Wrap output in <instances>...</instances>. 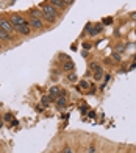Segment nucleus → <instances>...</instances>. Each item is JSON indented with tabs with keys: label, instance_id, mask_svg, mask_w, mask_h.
<instances>
[{
	"label": "nucleus",
	"instance_id": "obj_1",
	"mask_svg": "<svg viewBox=\"0 0 136 153\" xmlns=\"http://www.w3.org/2000/svg\"><path fill=\"white\" fill-rule=\"evenodd\" d=\"M41 10H42V14H44V24H50V25H55L59 17H61V11H58L55 6H52L49 2L44 3L41 6Z\"/></svg>",
	"mask_w": 136,
	"mask_h": 153
},
{
	"label": "nucleus",
	"instance_id": "obj_2",
	"mask_svg": "<svg viewBox=\"0 0 136 153\" xmlns=\"http://www.w3.org/2000/svg\"><path fill=\"white\" fill-rule=\"evenodd\" d=\"M8 19H10V22L14 28L16 27H20V25H25L27 22H28V19H27L24 14H11Z\"/></svg>",
	"mask_w": 136,
	"mask_h": 153
},
{
	"label": "nucleus",
	"instance_id": "obj_3",
	"mask_svg": "<svg viewBox=\"0 0 136 153\" xmlns=\"http://www.w3.org/2000/svg\"><path fill=\"white\" fill-rule=\"evenodd\" d=\"M0 27H2L6 33H10V34H14V33H16L14 27H13L11 22H10V19L5 17V16H0Z\"/></svg>",
	"mask_w": 136,
	"mask_h": 153
},
{
	"label": "nucleus",
	"instance_id": "obj_4",
	"mask_svg": "<svg viewBox=\"0 0 136 153\" xmlns=\"http://www.w3.org/2000/svg\"><path fill=\"white\" fill-rule=\"evenodd\" d=\"M28 24L31 27V30H35V31H44V28H45L44 20H41V19H31V17H28Z\"/></svg>",
	"mask_w": 136,
	"mask_h": 153
},
{
	"label": "nucleus",
	"instance_id": "obj_5",
	"mask_svg": "<svg viewBox=\"0 0 136 153\" xmlns=\"http://www.w3.org/2000/svg\"><path fill=\"white\" fill-rule=\"evenodd\" d=\"M16 33L17 34H20V36H30V34L33 33V30H31V27H30V24L27 22L25 25H20V27H16Z\"/></svg>",
	"mask_w": 136,
	"mask_h": 153
},
{
	"label": "nucleus",
	"instance_id": "obj_6",
	"mask_svg": "<svg viewBox=\"0 0 136 153\" xmlns=\"http://www.w3.org/2000/svg\"><path fill=\"white\" fill-rule=\"evenodd\" d=\"M47 2H49L52 6H55V8H56L58 11H61V13L66 11L67 8H69V6H67V5L63 2V0H47Z\"/></svg>",
	"mask_w": 136,
	"mask_h": 153
},
{
	"label": "nucleus",
	"instance_id": "obj_7",
	"mask_svg": "<svg viewBox=\"0 0 136 153\" xmlns=\"http://www.w3.org/2000/svg\"><path fill=\"white\" fill-rule=\"evenodd\" d=\"M61 71L66 72V74L75 71V64H74V61L69 59V58H66V62H63V64H61Z\"/></svg>",
	"mask_w": 136,
	"mask_h": 153
},
{
	"label": "nucleus",
	"instance_id": "obj_8",
	"mask_svg": "<svg viewBox=\"0 0 136 153\" xmlns=\"http://www.w3.org/2000/svg\"><path fill=\"white\" fill-rule=\"evenodd\" d=\"M28 17H31V19H41V20H42L44 19L42 10H41V8H31L28 11Z\"/></svg>",
	"mask_w": 136,
	"mask_h": 153
},
{
	"label": "nucleus",
	"instance_id": "obj_9",
	"mask_svg": "<svg viewBox=\"0 0 136 153\" xmlns=\"http://www.w3.org/2000/svg\"><path fill=\"white\" fill-rule=\"evenodd\" d=\"M0 41H2L3 44H10V42H13V34H10V33H6L2 27H0Z\"/></svg>",
	"mask_w": 136,
	"mask_h": 153
},
{
	"label": "nucleus",
	"instance_id": "obj_10",
	"mask_svg": "<svg viewBox=\"0 0 136 153\" xmlns=\"http://www.w3.org/2000/svg\"><path fill=\"white\" fill-rule=\"evenodd\" d=\"M103 76H105V75H103V69H102V66L97 67L96 71H94V80H96V81H100Z\"/></svg>",
	"mask_w": 136,
	"mask_h": 153
},
{
	"label": "nucleus",
	"instance_id": "obj_11",
	"mask_svg": "<svg viewBox=\"0 0 136 153\" xmlns=\"http://www.w3.org/2000/svg\"><path fill=\"white\" fill-rule=\"evenodd\" d=\"M66 78H67V81H69V83H77V81H78V76H77L75 71H72V72H67Z\"/></svg>",
	"mask_w": 136,
	"mask_h": 153
},
{
	"label": "nucleus",
	"instance_id": "obj_12",
	"mask_svg": "<svg viewBox=\"0 0 136 153\" xmlns=\"http://www.w3.org/2000/svg\"><path fill=\"white\" fill-rule=\"evenodd\" d=\"M56 105H58V108H63L66 105V92H63L61 95L56 97Z\"/></svg>",
	"mask_w": 136,
	"mask_h": 153
},
{
	"label": "nucleus",
	"instance_id": "obj_13",
	"mask_svg": "<svg viewBox=\"0 0 136 153\" xmlns=\"http://www.w3.org/2000/svg\"><path fill=\"white\" fill-rule=\"evenodd\" d=\"M64 91H59V88H56V86H53V88H50V95L53 97V99H56L58 95H61Z\"/></svg>",
	"mask_w": 136,
	"mask_h": 153
},
{
	"label": "nucleus",
	"instance_id": "obj_14",
	"mask_svg": "<svg viewBox=\"0 0 136 153\" xmlns=\"http://www.w3.org/2000/svg\"><path fill=\"white\" fill-rule=\"evenodd\" d=\"M58 153H74V147H72L71 144H66L64 147L61 149V150H59Z\"/></svg>",
	"mask_w": 136,
	"mask_h": 153
},
{
	"label": "nucleus",
	"instance_id": "obj_15",
	"mask_svg": "<svg viewBox=\"0 0 136 153\" xmlns=\"http://www.w3.org/2000/svg\"><path fill=\"white\" fill-rule=\"evenodd\" d=\"M114 52H117V53H125V45L124 44H117L116 45V48H114Z\"/></svg>",
	"mask_w": 136,
	"mask_h": 153
},
{
	"label": "nucleus",
	"instance_id": "obj_16",
	"mask_svg": "<svg viewBox=\"0 0 136 153\" xmlns=\"http://www.w3.org/2000/svg\"><path fill=\"white\" fill-rule=\"evenodd\" d=\"M113 59L120 62V61H122V55H120V53H117V52H113Z\"/></svg>",
	"mask_w": 136,
	"mask_h": 153
},
{
	"label": "nucleus",
	"instance_id": "obj_17",
	"mask_svg": "<svg viewBox=\"0 0 136 153\" xmlns=\"http://www.w3.org/2000/svg\"><path fill=\"white\" fill-rule=\"evenodd\" d=\"M80 88H81V89H88V88H89V83H88V80L80 81ZM81 89H80V91H81Z\"/></svg>",
	"mask_w": 136,
	"mask_h": 153
},
{
	"label": "nucleus",
	"instance_id": "obj_18",
	"mask_svg": "<svg viewBox=\"0 0 136 153\" xmlns=\"http://www.w3.org/2000/svg\"><path fill=\"white\" fill-rule=\"evenodd\" d=\"M86 150H88V153H96L97 152V147H96V144H91Z\"/></svg>",
	"mask_w": 136,
	"mask_h": 153
},
{
	"label": "nucleus",
	"instance_id": "obj_19",
	"mask_svg": "<svg viewBox=\"0 0 136 153\" xmlns=\"http://www.w3.org/2000/svg\"><path fill=\"white\" fill-rule=\"evenodd\" d=\"M89 67H91V71H96V69L100 67V66L97 64V62H91V66H89Z\"/></svg>",
	"mask_w": 136,
	"mask_h": 153
},
{
	"label": "nucleus",
	"instance_id": "obj_20",
	"mask_svg": "<svg viewBox=\"0 0 136 153\" xmlns=\"http://www.w3.org/2000/svg\"><path fill=\"white\" fill-rule=\"evenodd\" d=\"M63 2H64L67 6H71V5H74V2H75V0H63Z\"/></svg>",
	"mask_w": 136,
	"mask_h": 153
},
{
	"label": "nucleus",
	"instance_id": "obj_21",
	"mask_svg": "<svg viewBox=\"0 0 136 153\" xmlns=\"http://www.w3.org/2000/svg\"><path fill=\"white\" fill-rule=\"evenodd\" d=\"M83 47H85V48H88V50H89V48H91V44H88V42H85V44H83Z\"/></svg>",
	"mask_w": 136,
	"mask_h": 153
},
{
	"label": "nucleus",
	"instance_id": "obj_22",
	"mask_svg": "<svg viewBox=\"0 0 136 153\" xmlns=\"http://www.w3.org/2000/svg\"><path fill=\"white\" fill-rule=\"evenodd\" d=\"M2 48H3V42H2V41H0V50H2Z\"/></svg>",
	"mask_w": 136,
	"mask_h": 153
},
{
	"label": "nucleus",
	"instance_id": "obj_23",
	"mask_svg": "<svg viewBox=\"0 0 136 153\" xmlns=\"http://www.w3.org/2000/svg\"><path fill=\"white\" fill-rule=\"evenodd\" d=\"M2 127H3V120H2V119H0V128H2Z\"/></svg>",
	"mask_w": 136,
	"mask_h": 153
},
{
	"label": "nucleus",
	"instance_id": "obj_24",
	"mask_svg": "<svg viewBox=\"0 0 136 153\" xmlns=\"http://www.w3.org/2000/svg\"><path fill=\"white\" fill-rule=\"evenodd\" d=\"M0 153H3V147H2V145H0Z\"/></svg>",
	"mask_w": 136,
	"mask_h": 153
},
{
	"label": "nucleus",
	"instance_id": "obj_25",
	"mask_svg": "<svg viewBox=\"0 0 136 153\" xmlns=\"http://www.w3.org/2000/svg\"><path fill=\"white\" fill-rule=\"evenodd\" d=\"M133 19H136V13H133Z\"/></svg>",
	"mask_w": 136,
	"mask_h": 153
},
{
	"label": "nucleus",
	"instance_id": "obj_26",
	"mask_svg": "<svg viewBox=\"0 0 136 153\" xmlns=\"http://www.w3.org/2000/svg\"><path fill=\"white\" fill-rule=\"evenodd\" d=\"M81 153H88V150H85V152H81Z\"/></svg>",
	"mask_w": 136,
	"mask_h": 153
},
{
	"label": "nucleus",
	"instance_id": "obj_27",
	"mask_svg": "<svg viewBox=\"0 0 136 153\" xmlns=\"http://www.w3.org/2000/svg\"><path fill=\"white\" fill-rule=\"evenodd\" d=\"M0 119H2V113H0Z\"/></svg>",
	"mask_w": 136,
	"mask_h": 153
}]
</instances>
